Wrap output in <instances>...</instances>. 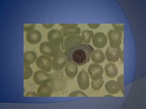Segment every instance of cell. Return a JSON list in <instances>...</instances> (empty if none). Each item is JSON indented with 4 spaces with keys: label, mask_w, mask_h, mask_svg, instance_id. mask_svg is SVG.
I'll list each match as a JSON object with an SVG mask.
<instances>
[{
    "label": "cell",
    "mask_w": 146,
    "mask_h": 109,
    "mask_svg": "<svg viewBox=\"0 0 146 109\" xmlns=\"http://www.w3.org/2000/svg\"><path fill=\"white\" fill-rule=\"evenodd\" d=\"M94 49L91 45L82 44L71 48L66 52L68 61L76 64L78 66H83L89 62L90 56Z\"/></svg>",
    "instance_id": "obj_1"
},
{
    "label": "cell",
    "mask_w": 146,
    "mask_h": 109,
    "mask_svg": "<svg viewBox=\"0 0 146 109\" xmlns=\"http://www.w3.org/2000/svg\"><path fill=\"white\" fill-rule=\"evenodd\" d=\"M50 85L54 92H59L65 90L67 87L68 79L63 72H55L50 74Z\"/></svg>",
    "instance_id": "obj_2"
},
{
    "label": "cell",
    "mask_w": 146,
    "mask_h": 109,
    "mask_svg": "<svg viewBox=\"0 0 146 109\" xmlns=\"http://www.w3.org/2000/svg\"><path fill=\"white\" fill-rule=\"evenodd\" d=\"M39 51L42 54L51 57H54L61 52L60 47H57L49 42L41 43L39 46Z\"/></svg>",
    "instance_id": "obj_3"
},
{
    "label": "cell",
    "mask_w": 146,
    "mask_h": 109,
    "mask_svg": "<svg viewBox=\"0 0 146 109\" xmlns=\"http://www.w3.org/2000/svg\"><path fill=\"white\" fill-rule=\"evenodd\" d=\"M122 32L114 30H111L108 33V37L109 39L110 47L113 48L120 47L121 43Z\"/></svg>",
    "instance_id": "obj_4"
},
{
    "label": "cell",
    "mask_w": 146,
    "mask_h": 109,
    "mask_svg": "<svg viewBox=\"0 0 146 109\" xmlns=\"http://www.w3.org/2000/svg\"><path fill=\"white\" fill-rule=\"evenodd\" d=\"M36 65L40 69L46 72H51L52 68V60L51 58L47 56H41L36 60Z\"/></svg>",
    "instance_id": "obj_5"
},
{
    "label": "cell",
    "mask_w": 146,
    "mask_h": 109,
    "mask_svg": "<svg viewBox=\"0 0 146 109\" xmlns=\"http://www.w3.org/2000/svg\"><path fill=\"white\" fill-rule=\"evenodd\" d=\"M83 41L82 37L80 35H68L64 41V45L66 52L71 48L74 47L77 45L82 44Z\"/></svg>",
    "instance_id": "obj_6"
},
{
    "label": "cell",
    "mask_w": 146,
    "mask_h": 109,
    "mask_svg": "<svg viewBox=\"0 0 146 109\" xmlns=\"http://www.w3.org/2000/svg\"><path fill=\"white\" fill-rule=\"evenodd\" d=\"M48 38L50 43L57 47H60L63 43L64 36L60 31L52 29L49 31L48 33Z\"/></svg>",
    "instance_id": "obj_7"
},
{
    "label": "cell",
    "mask_w": 146,
    "mask_h": 109,
    "mask_svg": "<svg viewBox=\"0 0 146 109\" xmlns=\"http://www.w3.org/2000/svg\"><path fill=\"white\" fill-rule=\"evenodd\" d=\"M66 56L62 54H58L54 57L52 60V68L55 72L62 70L67 63Z\"/></svg>",
    "instance_id": "obj_8"
},
{
    "label": "cell",
    "mask_w": 146,
    "mask_h": 109,
    "mask_svg": "<svg viewBox=\"0 0 146 109\" xmlns=\"http://www.w3.org/2000/svg\"><path fill=\"white\" fill-rule=\"evenodd\" d=\"M88 72L92 79H97L102 77L104 70L100 65L92 64L89 66Z\"/></svg>",
    "instance_id": "obj_9"
},
{
    "label": "cell",
    "mask_w": 146,
    "mask_h": 109,
    "mask_svg": "<svg viewBox=\"0 0 146 109\" xmlns=\"http://www.w3.org/2000/svg\"><path fill=\"white\" fill-rule=\"evenodd\" d=\"M92 43L95 47L99 49L103 48L107 44V37L102 32H97L93 36Z\"/></svg>",
    "instance_id": "obj_10"
},
{
    "label": "cell",
    "mask_w": 146,
    "mask_h": 109,
    "mask_svg": "<svg viewBox=\"0 0 146 109\" xmlns=\"http://www.w3.org/2000/svg\"><path fill=\"white\" fill-rule=\"evenodd\" d=\"M77 82L79 87L81 90H87L89 88L90 86L89 75L84 70L80 71L78 75Z\"/></svg>",
    "instance_id": "obj_11"
},
{
    "label": "cell",
    "mask_w": 146,
    "mask_h": 109,
    "mask_svg": "<svg viewBox=\"0 0 146 109\" xmlns=\"http://www.w3.org/2000/svg\"><path fill=\"white\" fill-rule=\"evenodd\" d=\"M33 80L34 82L38 85L50 82L51 76L50 74L44 71L39 70L36 72L33 75Z\"/></svg>",
    "instance_id": "obj_12"
},
{
    "label": "cell",
    "mask_w": 146,
    "mask_h": 109,
    "mask_svg": "<svg viewBox=\"0 0 146 109\" xmlns=\"http://www.w3.org/2000/svg\"><path fill=\"white\" fill-rule=\"evenodd\" d=\"M121 51V50L120 47L115 49L109 47L106 52L107 60L111 62H116L118 61Z\"/></svg>",
    "instance_id": "obj_13"
},
{
    "label": "cell",
    "mask_w": 146,
    "mask_h": 109,
    "mask_svg": "<svg viewBox=\"0 0 146 109\" xmlns=\"http://www.w3.org/2000/svg\"><path fill=\"white\" fill-rule=\"evenodd\" d=\"M26 40L29 44L35 45L39 43L41 41L42 35L39 31L33 30L27 33Z\"/></svg>",
    "instance_id": "obj_14"
},
{
    "label": "cell",
    "mask_w": 146,
    "mask_h": 109,
    "mask_svg": "<svg viewBox=\"0 0 146 109\" xmlns=\"http://www.w3.org/2000/svg\"><path fill=\"white\" fill-rule=\"evenodd\" d=\"M78 65L75 63L69 61L65 66V74L70 78H73L76 76L78 72Z\"/></svg>",
    "instance_id": "obj_15"
},
{
    "label": "cell",
    "mask_w": 146,
    "mask_h": 109,
    "mask_svg": "<svg viewBox=\"0 0 146 109\" xmlns=\"http://www.w3.org/2000/svg\"><path fill=\"white\" fill-rule=\"evenodd\" d=\"M52 92L51 86L47 83L40 85L37 91V94L39 97H51Z\"/></svg>",
    "instance_id": "obj_16"
},
{
    "label": "cell",
    "mask_w": 146,
    "mask_h": 109,
    "mask_svg": "<svg viewBox=\"0 0 146 109\" xmlns=\"http://www.w3.org/2000/svg\"><path fill=\"white\" fill-rule=\"evenodd\" d=\"M105 70L106 76L111 78H115L118 74L117 67L112 63L107 64L105 67Z\"/></svg>",
    "instance_id": "obj_17"
},
{
    "label": "cell",
    "mask_w": 146,
    "mask_h": 109,
    "mask_svg": "<svg viewBox=\"0 0 146 109\" xmlns=\"http://www.w3.org/2000/svg\"><path fill=\"white\" fill-rule=\"evenodd\" d=\"M105 89L110 94H115L120 92V89L117 82L115 81L107 82L105 85Z\"/></svg>",
    "instance_id": "obj_18"
},
{
    "label": "cell",
    "mask_w": 146,
    "mask_h": 109,
    "mask_svg": "<svg viewBox=\"0 0 146 109\" xmlns=\"http://www.w3.org/2000/svg\"><path fill=\"white\" fill-rule=\"evenodd\" d=\"M60 32L64 37L74 35H78L81 33L80 29L77 26L64 27L61 29Z\"/></svg>",
    "instance_id": "obj_19"
},
{
    "label": "cell",
    "mask_w": 146,
    "mask_h": 109,
    "mask_svg": "<svg viewBox=\"0 0 146 109\" xmlns=\"http://www.w3.org/2000/svg\"><path fill=\"white\" fill-rule=\"evenodd\" d=\"M91 60L95 64H100L105 61V56L103 52L100 50L93 51L90 56Z\"/></svg>",
    "instance_id": "obj_20"
},
{
    "label": "cell",
    "mask_w": 146,
    "mask_h": 109,
    "mask_svg": "<svg viewBox=\"0 0 146 109\" xmlns=\"http://www.w3.org/2000/svg\"><path fill=\"white\" fill-rule=\"evenodd\" d=\"M37 58V55L33 51H27L24 54V65H30L35 62Z\"/></svg>",
    "instance_id": "obj_21"
},
{
    "label": "cell",
    "mask_w": 146,
    "mask_h": 109,
    "mask_svg": "<svg viewBox=\"0 0 146 109\" xmlns=\"http://www.w3.org/2000/svg\"><path fill=\"white\" fill-rule=\"evenodd\" d=\"M94 35L93 32L89 30H84L82 33V38L85 44L90 43V40Z\"/></svg>",
    "instance_id": "obj_22"
},
{
    "label": "cell",
    "mask_w": 146,
    "mask_h": 109,
    "mask_svg": "<svg viewBox=\"0 0 146 109\" xmlns=\"http://www.w3.org/2000/svg\"><path fill=\"white\" fill-rule=\"evenodd\" d=\"M104 84V79L103 77L97 79H92L91 81V87L94 91L100 90Z\"/></svg>",
    "instance_id": "obj_23"
},
{
    "label": "cell",
    "mask_w": 146,
    "mask_h": 109,
    "mask_svg": "<svg viewBox=\"0 0 146 109\" xmlns=\"http://www.w3.org/2000/svg\"><path fill=\"white\" fill-rule=\"evenodd\" d=\"M33 75V70L29 65H24V79H27L31 78Z\"/></svg>",
    "instance_id": "obj_24"
},
{
    "label": "cell",
    "mask_w": 146,
    "mask_h": 109,
    "mask_svg": "<svg viewBox=\"0 0 146 109\" xmlns=\"http://www.w3.org/2000/svg\"><path fill=\"white\" fill-rule=\"evenodd\" d=\"M123 74L120 75L117 78V82L119 86L120 87V91L122 94H124V84H123V79H124Z\"/></svg>",
    "instance_id": "obj_25"
},
{
    "label": "cell",
    "mask_w": 146,
    "mask_h": 109,
    "mask_svg": "<svg viewBox=\"0 0 146 109\" xmlns=\"http://www.w3.org/2000/svg\"><path fill=\"white\" fill-rule=\"evenodd\" d=\"M69 97H87V95L82 91H75L71 92L69 95Z\"/></svg>",
    "instance_id": "obj_26"
},
{
    "label": "cell",
    "mask_w": 146,
    "mask_h": 109,
    "mask_svg": "<svg viewBox=\"0 0 146 109\" xmlns=\"http://www.w3.org/2000/svg\"><path fill=\"white\" fill-rule=\"evenodd\" d=\"M35 26V24H24V31L27 32L33 31Z\"/></svg>",
    "instance_id": "obj_27"
},
{
    "label": "cell",
    "mask_w": 146,
    "mask_h": 109,
    "mask_svg": "<svg viewBox=\"0 0 146 109\" xmlns=\"http://www.w3.org/2000/svg\"><path fill=\"white\" fill-rule=\"evenodd\" d=\"M112 26L116 31L122 32L124 29V25L122 24H112Z\"/></svg>",
    "instance_id": "obj_28"
},
{
    "label": "cell",
    "mask_w": 146,
    "mask_h": 109,
    "mask_svg": "<svg viewBox=\"0 0 146 109\" xmlns=\"http://www.w3.org/2000/svg\"><path fill=\"white\" fill-rule=\"evenodd\" d=\"M25 97H38V94L35 93V92H28L25 95Z\"/></svg>",
    "instance_id": "obj_29"
},
{
    "label": "cell",
    "mask_w": 146,
    "mask_h": 109,
    "mask_svg": "<svg viewBox=\"0 0 146 109\" xmlns=\"http://www.w3.org/2000/svg\"><path fill=\"white\" fill-rule=\"evenodd\" d=\"M88 26L90 28L96 29L99 27L100 24H88Z\"/></svg>",
    "instance_id": "obj_30"
},
{
    "label": "cell",
    "mask_w": 146,
    "mask_h": 109,
    "mask_svg": "<svg viewBox=\"0 0 146 109\" xmlns=\"http://www.w3.org/2000/svg\"><path fill=\"white\" fill-rule=\"evenodd\" d=\"M59 25L64 27H70V26H77L78 24H59Z\"/></svg>",
    "instance_id": "obj_31"
},
{
    "label": "cell",
    "mask_w": 146,
    "mask_h": 109,
    "mask_svg": "<svg viewBox=\"0 0 146 109\" xmlns=\"http://www.w3.org/2000/svg\"><path fill=\"white\" fill-rule=\"evenodd\" d=\"M54 24H42L43 27L46 29H50L54 26Z\"/></svg>",
    "instance_id": "obj_32"
},
{
    "label": "cell",
    "mask_w": 146,
    "mask_h": 109,
    "mask_svg": "<svg viewBox=\"0 0 146 109\" xmlns=\"http://www.w3.org/2000/svg\"><path fill=\"white\" fill-rule=\"evenodd\" d=\"M120 58L121 59V60L122 61V62H124V51H121L120 55Z\"/></svg>",
    "instance_id": "obj_33"
},
{
    "label": "cell",
    "mask_w": 146,
    "mask_h": 109,
    "mask_svg": "<svg viewBox=\"0 0 146 109\" xmlns=\"http://www.w3.org/2000/svg\"><path fill=\"white\" fill-rule=\"evenodd\" d=\"M104 97H114V96L111 95H105Z\"/></svg>",
    "instance_id": "obj_34"
}]
</instances>
